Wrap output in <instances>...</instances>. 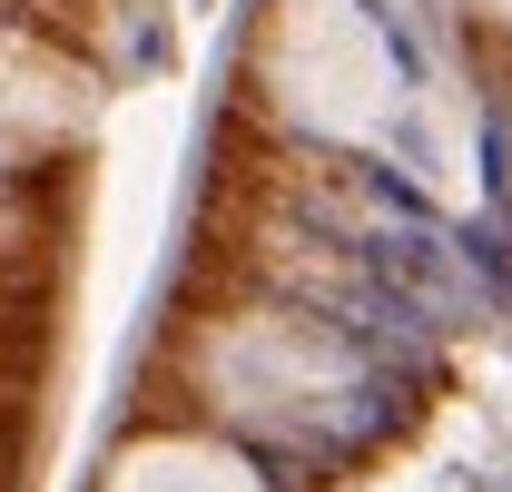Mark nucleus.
<instances>
[{"instance_id": "nucleus-1", "label": "nucleus", "mask_w": 512, "mask_h": 492, "mask_svg": "<svg viewBox=\"0 0 512 492\" xmlns=\"http://www.w3.org/2000/svg\"><path fill=\"white\" fill-rule=\"evenodd\" d=\"M256 89L286 128L335 138V148L384 138L404 109L394 40L365 0H266L256 10Z\"/></svg>"}, {"instance_id": "nucleus-2", "label": "nucleus", "mask_w": 512, "mask_h": 492, "mask_svg": "<svg viewBox=\"0 0 512 492\" xmlns=\"http://www.w3.org/2000/svg\"><path fill=\"white\" fill-rule=\"evenodd\" d=\"M188 374H197V394H207L227 424L296 433V443L325 433V424H345V404L365 394L355 345H345L335 325H316V315H286V306H247V315L197 325Z\"/></svg>"}, {"instance_id": "nucleus-3", "label": "nucleus", "mask_w": 512, "mask_h": 492, "mask_svg": "<svg viewBox=\"0 0 512 492\" xmlns=\"http://www.w3.org/2000/svg\"><path fill=\"white\" fill-rule=\"evenodd\" d=\"M89 119H99V79L69 60L50 30L0 20V148L10 158H50V148H79Z\"/></svg>"}, {"instance_id": "nucleus-4", "label": "nucleus", "mask_w": 512, "mask_h": 492, "mask_svg": "<svg viewBox=\"0 0 512 492\" xmlns=\"http://www.w3.org/2000/svg\"><path fill=\"white\" fill-rule=\"evenodd\" d=\"M99 492H266V473L237 443H217V433H168L158 424V433H128L109 453Z\"/></svg>"}, {"instance_id": "nucleus-5", "label": "nucleus", "mask_w": 512, "mask_h": 492, "mask_svg": "<svg viewBox=\"0 0 512 492\" xmlns=\"http://www.w3.org/2000/svg\"><path fill=\"white\" fill-rule=\"evenodd\" d=\"M20 246H30V187H20L10 148H0V256H20Z\"/></svg>"}, {"instance_id": "nucleus-6", "label": "nucleus", "mask_w": 512, "mask_h": 492, "mask_svg": "<svg viewBox=\"0 0 512 492\" xmlns=\"http://www.w3.org/2000/svg\"><path fill=\"white\" fill-rule=\"evenodd\" d=\"M0 463H10V453H0Z\"/></svg>"}]
</instances>
